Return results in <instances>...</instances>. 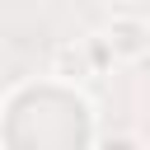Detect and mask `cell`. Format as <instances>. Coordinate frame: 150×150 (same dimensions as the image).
Segmentation results:
<instances>
[{"instance_id":"obj_1","label":"cell","mask_w":150,"mask_h":150,"mask_svg":"<svg viewBox=\"0 0 150 150\" xmlns=\"http://www.w3.org/2000/svg\"><path fill=\"white\" fill-rule=\"evenodd\" d=\"M145 23H136V19H117L112 28H108V47L112 52H122V56H141L145 52Z\"/></svg>"}]
</instances>
